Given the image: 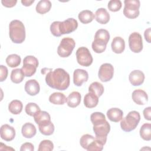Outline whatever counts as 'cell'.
Instances as JSON below:
<instances>
[{"label": "cell", "mask_w": 151, "mask_h": 151, "mask_svg": "<svg viewBox=\"0 0 151 151\" xmlns=\"http://www.w3.org/2000/svg\"><path fill=\"white\" fill-rule=\"evenodd\" d=\"M81 96L78 91L71 92L67 98V103L68 106L71 108L77 107L81 101Z\"/></svg>", "instance_id": "cell-21"}, {"label": "cell", "mask_w": 151, "mask_h": 151, "mask_svg": "<svg viewBox=\"0 0 151 151\" xmlns=\"http://www.w3.org/2000/svg\"><path fill=\"white\" fill-rule=\"evenodd\" d=\"M25 90L30 96L37 95L40 90V84L35 80L31 79L27 81L25 84Z\"/></svg>", "instance_id": "cell-16"}, {"label": "cell", "mask_w": 151, "mask_h": 151, "mask_svg": "<svg viewBox=\"0 0 151 151\" xmlns=\"http://www.w3.org/2000/svg\"><path fill=\"white\" fill-rule=\"evenodd\" d=\"M25 75L21 68H16L11 71V81L16 84L21 83L24 78Z\"/></svg>", "instance_id": "cell-28"}, {"label": "cell", "mask_w": 151, "mask_h": 151, "mask_svg": "<svg viewBox=\"0 0 151 151\" xmlns=\"http://www.w3.org/2000/svg\"><path fill=\"white\" fill-rule=\"evenodd\" d=\"M132 98L133 101L138 105H144L148 101L147 93L143 90L137 89L133 91Z\"/></svg>", "instance_id": "cell-14"}, {"label": "cell", "mask_w": 151, "mask_h": 151, "mask_svg": "<svg viewBox=\"0 0 151 151\" xmlns=\"http://www.w3.org/2000/svg\"><path fill=\"white\" fill-rule=\"evenodd\" d=\"M90 120L93 125L102 123L106 120L104 114L101 112H94L90 116Z\"/></svg>", "instance_id": "cell-36"}, {"label": "cell", "mask_w": 151, "mask_h": 151, "mask_svg": "<svg viewBox=\"0 0 151 151\" xmlns=\"http://www.w3.org/2000/svg\"><path fill=\"white\" fill-rule=\"evenodd\" d=\"M38 59L32 55L26 56L23 60V66L21 69L26 77H31L35 72L38 66Z\"/></svg>", "instance_id": "cell-7"}, {"label": "cell", "mask_w": 151, "mask_h": 151, "mask_svg": "<svg viewBox=\"0 0 151 151\" xmlns=\"http://www.w3.org/2000/svg\"><path fill=\"white\" fill-rule=\"evenodd\" d=\"M114 68L110 63L103 64L99 68L98 76L102 82H107L113 77Z\"/></svg>", "instance_id": "cell-10"}, {"label": "cell", "mask_w": 151, "mask_h": 151, "mask_svg": "<svg viewBox=\"0 0 151 151\" xmlns=\"http://www.w3.org/2000/svg\"><path fill=\"white\" fill-rule=\"evenodd\" d=\"M21 58L19 55L13 54L9 55L6 58V63L8 66L11 68L17 67L21 64Z\"/></svg>", "instance_id": "cell-31"}, {"label": "cell", "mask_w": 151, "mask_h": 151, "mask_svg": "<svg viewBox=\"0 0 151 151\" xmlns=\"http://www.w3.org/2000/svg\"><path fill=\"white\" fill-rule=\"evenodd\" d=\"M99 103V97L92 93H87L84 98V104L87 108H93L97 106Z\"/></svg>", "instance_id": "cell-23"}, {"label": "cell", "mask_w": 151, "mask_h": 151, "mask_svg": "<svg viewBox=\"0 0 151 151\" xmlns=\"http://www.w3.org/2000/svg\"><path fill=\"white\" fill-rule=\"evenodd\" d=\"M49 101L54 104L63 105L67 101L65 96L61 93L55 92L51 94L49 97Z\"/></svg>", "instance_id": "cell-24"}, {"label": "cell", "mask_w": 151, "mask_h": 151, "mask_svg": "<svg viewBox=\"0 0 151 151\" xmlns=\"http://www.w3.org/2000/svg\"><path fill=\"white\" fill-rule=\"evenodd\" d=\"M140 136L145 140H151V124L150 123L143 124L140 129Z\"/></svg>", "instance_id": "cell-30"}, {"label": "cell", "mask_w": 151, "mask_h": 151, "mask_svg": "<svg viewBox=\"0 0 151 151\" xmlns=\"http://www.w3.org/2000/svg\"><path fill=\"white\" fill-rule=\"evenodd\" d=\"M8 71L7 68L3 65H0V81L1 82H2L6 80L8 76Z\"/></svg>", "instance_id": "cell-40"}, {"label": "cell", "mask_w": 151, "mask_h": 151, "mask_svg": "<svg viewBox=\"0 0 151 151\" xmlns=\"http://www.w3.org/2000/svg\"><path fill=\"white\" fill-rule=\"evenodd\" d=\"M112 51L116 54L122 53L125 48V42L123 38L116 37L113 39L111 44Z\"/></svg>", "instance_id": "cell-17"}, {"label": "cell", "mask_w": 151, "mask_h": 151, "mask_svg": "<svg viewBox=\"0 0 151 151\" xmlns=\"http://www.w3.org/2000/svg\"><path fill=\"white\" fill-rule=\"evenodd\" d=\"M9 35L13 42H23L25 39V28L24 24L17 19L12 20L9 25Z\"/></svg>", "instance_id": "cell-3"}, {"label": "cell", "mask_w": 151, "mask_h": 151, "mask_svg": "<svg viewBox=\"0 0 151 151\" xmlns=\"http://www.w3.org/2000/svg\"><path fill=\"white\" fill-rule=\"evenodd\" d=\"M35 122L38 124L45 120H51V117L49 113L45 111H40L34 116Z\"/></svg>", "instance_id": "cell-34"}, {"label": "cell", "mask_w": 151, "mask_h": 151, "mask_svg": "<svg viewBox=\"0 0 151 151\" xmlns=\"http://www.w3.org/2000/svg\"><path fill=\"white\" fill-rule=\"evenodd\" d=\"M54 149V144L50 140H44L39 145L38 151H51Z\"/></svg>", "instance_id": "cell-38"}, {"label": "cell", "mask_w": 151, "mask_h": 151, "mask_svg": "<svg viewBox=\"0 0 151 151\" xmlns=\"http://www.w3.org/2000/svg\"><path fill=\"white\" fill-rule=\"evenodd\" d=\"M25 110L28 115L34 117L41 110L40 107L36 103H29L26 105Z\"/></svg>", "instance_id": "cell-35"}, {"label": "cell", "mask_w": 151, "mask_h": 151, "mask_svg": "<svg viewBox=\"0 0 151 151\" xmlns=\"http://www.w3.org/2000/svg\"><path fill=\"white\" fill-rule=\"evenodd\" d=\"M123 14L130 19H134L139 15V8L140 5L139 0H125Z\"/></svg>", "instance_id": "cell-5"}, {"label": "cell", "mask_w": 151, "mask_h": 151, "mask_svg": "<svg viewBox=\"0 0 151 151\" xmlns=\"http://www.w3.org/2000/svg\"><path fill=\"white\" fill-rule=\"evenodd\" d=\"M76 58L77 63L81 66L88 67L93 63V57L88 50L85 47L78 48L76 51Z\"/></svg>", "instance_id": "cell-8"}, {"label": "cell", "mask_w": 151, "mask_h": 151, "mask_svg": "<svg viewBox=\"0 0 151 151\" xmlns=\"http://www.w3.org/2000/svg\"><path fill=\"white\" fill-rule=\"evenodd\" d=\"M34 2V0H32V1H29V0H24L23 1V0H22L21 1V3L22 4V5L25 6H30Z\"/></svg>", "instance_id": "cell-45"}, {"label": "cell", "mask_w": 151, "mask_h": 151, "mask_svg": "<svg viewBox=\"0 0 151 151\" xmlns=\"http://www.w3.org/2000/svg\"><path fill=\"white\" fill-rule=\"evenodd\" d=\"M129 45L130 50L134 53H139L143 50L142 35L137 32L132 33L129 37Z\"/></svg>", "instance_id": "cell-9"}, {"label": "cell", "mask_w": 151, "mask_h": 151, "mask_svg": "<svg viewBox=\"0 0 151 151\" xmlns=\"http://www.w3.org/2000/svg\"><path fill=\"white\" fill-rule=\"evenodd\" d=\"M95 18L97 22L101 24H106L110 20V14L103 8H99L95 13Z\"/></svg>", "instance_id": "cell-19"}, {"label": "cell", "mask_w": 151, "mask_h": 151, "mask_svg": "<svg viewBox=\"0 0 151 151\" xmlns=\"http://www.w3.org/2000/svg\"><path fill=\"white\" fill-rule=\"evenodd\" d=\"M17 2L16 0H2L1 1V3L2 5L7 8H11L14 6Z\"/></svg>", "instance_id": "cell-42"}, {"label": "cell", "mask_w": 151, "mask_h": 151, "mask_svg": "<svg viewBox=\"0 0 151 151\" xmlns=\"http://www.w3.org/2000/svg\"><path fill=\"white\" fill-rule=\"evenodd\" d=\"M76 45L74 40L70 37L63 38L57 48V53L61 57H68L72 53Z\"/></svg>", "instance_id": "cell-6"}, {"label": "cell", "mask_w": 151, "mask_h": 151, "mask_svg": "<svg viewBox=\"0 0 151 151\" xmlns=\"http://www.w3.org/2000/svg\"><path fill=\"white\" fill-rule=\"evenodd\" d=\"M78 17L81 23L87 24L91 22L94 19L95 15L90 10H84L78 14Z\"/></svg>", "instance_id": "cell-25"}, {"label": "cell", "mask_w": 151, "mask_h": 151, "mask_svg": "<svg viewBox=\"0 0 151 151\" xmlns=\"http://www.w3.org/2000/svg\"><path fill=\"white\" fill-rule=\"evenodd\" d=\"M88 78L87 71L83 69H76L73 73V82L77 86H81L83 83L86 82Z\"/></svg>", "instance_id": "cell-13"}, {"label": "cell", "mask_w": 151, "mask_h": 151, "mask_svg": "<svg viewBox=\"0 0 151 151\" xmlns=\"http://www.w3.org/2000/svg\"><path fill=\"white\" fill-rule=\"evenodd\" d=\"M45 82L49 87L52 88L65 90L70 86V76L64 69L58 68L47 74Z\"/></svg>", "instance_id": "cell-1"}, {"label": "cell", "mask_w": 151, "mask_h": 151, "mask_svg": "<svg viewBox=\"0 0 151 151\" xmlns=\"http://www.w3.org/2000/svg\"><path fill=\"white\" fill-rule=\"evenodd\" d=\"M38 125L40 132L44 135L50 136L54 132V126L51 120L44 121Z\"/></svg>", "instance_id": "cell-18"}, {"label": "cell", "mask_w": 151, "mask_h": 151, "mask_svg": "<svg viewBox=\"0 0 151 151\" xmlns=\"http://www.w3.org/2000/svg\"><path fill=\"white\" fill-rule=\"evenodd\" d=\"M1 137L6 141L9 142L12 140L15 136V130L14 128L9 124H3L1 127Z\"/></svg>", "instance_id": "cell-12"}, {"label": "cell", "mask_w": 151, "mask_h": 151, "mask_svg": "<svg viewBox=\"0 0 151 151\" xmlns=\"http://www.w3.org/2000/svg\"><path fill=\"white\" fill-rule=\"evenodd\" d=\"M34 150V145L29 142H26L22 144L21 146V151H33Z\"/></svg>", "instance_id": "cell-41"}, {"label": "cell", "mask_w": 151, "mask_h": 151, "mask_svg": "<svg viewBox=\"0 0 151 151\" xmlns=\"http://www.w3.org/2000/svg\"><path fill=\"white\" fill-rule=\"evenodd\" d=\"M107 44L104 42L94 39L92 42L91 47L93 50L96 53H102L106 49Z\"/></svg>", "instance_id": "cell-33"}, {"label": "cell", "mask_w": 151, "mask_h": 151, "mask_svg": "<svg viewBox=\"0 0 151 151\" xmlns=\"http://www.w3.org/2000/svg\"><path fill=\"white\" fill-rule=\"evenodd\" d=\"M51 8V2L48 0H41L36 5V11L40 14H44L48 12Z\"/></svg>", "instance_id": "cell-26"}, {"label": "cell", "mask_w": 151, "mask_h": 151, "mask_svg": "<svg viewBox=\"0 0 151 151\" xmlns=\"http://www.w3.org/2000/svg\"><path fill=\"white\" fill-rule=\"evenodd\" d=\"M94 39L102 41L107 44L110 40V34L109 31L105 29H100L96 32Z\"/></svg>", "instance_id": "cell-32"}, {"label": "cell", "mask_w": 151, "mask_h": 151, "mask_svg": "<svg viewBox=\"0 0 151 151\" xmlns=\"http://www.w3.org/2000/svg\"><path fill=\"white\" fill-rule=\"evenodd\" d=\"M129 79L133 86H138L142 84L144 82L145 74L140 70H133L130 73Z\"/></svg>", "instance_id": "cell-15"}, {"label": "cell", "mask_w": 151, "mask_h": 151, "mask_svg": "<svg viewBox=\"0 0 151 151\" xmlns=\"http://www.w3.org/2000/svg\"><path fill=\"white\" fill-rule=\"evenodd\" d=\"M88 91L93 93L99 97L104 93V87L101 83L95 81L90 85L88 87Z\"/></svg>", "instance_id": "cell-29"}, {"label": "cell", "mask_w": 151, "mask_h": 151, "mask_svg": "<svg viewBox=\"0 0 151 151\" xmlns=\"http://www.w3.org/2000/svg\"><path fill=\"white\" fill-rule=\"evenodd\" d=\"M122 2L120 0H111L109 2L107 7L111 12H117L122 8Z\"/></svg>", "instance_id": "cell-39"}, {"label": "cell", "mask_w": 151, "mask_h": 151, "mask_svg": "<svg viewBox=\"0 0 151 151\" xmlns=\"http://www.w3.org/2000/svg\"><path fill=\"white\" fill-rule=\"evenodd\" d=\"M78 27L76 19L70 18L65 21H54L50 25V31L55 37H60L61 35L70 34L74 31Z\"/></svg>", "instance_id": "cell-2"}, {"label": "cell", "mask_w": 151, "mask_h": 151, "mask_svg": "<svg viewBox=\"0 0 151 151\" xmlns=\"http://www.w3.org/2000/svg\"><path fill=\"white\" fill-rule=\"evenodd\" d=\"M123 113L119 108H111L107 111L108 119L113 122H119L123 119Z\"/></svg>", "instance_id": "cell-20"}, {"label": "cell", "mask_w": 151, "mask_h": 151, "mask_svg": "<svg viewBox=\"0 0 151 151\" xmlns=\"http://www.w3.org/2000/svg\"><path fill=\"white\" fill-rule=\"evenodd\" d=\"M143 116L145 119L147 120H151V107H147L143 110Z\"/></svg>", "instance_id": "cell-43"}, {"label": "cell", "mask_w": 151, "mask_h": 151, "mask_svg": "<svg viewBox=\"0 0 151 151\" xmlns=\"http://www.w3.org/2000/svg\"><path fill=\"white\" fill-rule=\"evenodd\" d=\"M22 103L20 100H12L8 105V110L13 114H19L22 111Z\"/></svg>", "instance_id": "cell-27"}, {"label": "cell", "mask_w": 151, "mask_h": 151, "mask_svg": "<svg viewBox=\"0 0 151 151\" xmlns=\"http://www.w3.org/2000/svg\"><path fill=\"white\" fill-rule=\"evenodd\" d=\"M140 120V116L137 111H131L127 115L122 119L120 122V127L122 129L129 132L134 130Z\"/></svg>", "instance_id": "cell-4"}, {"label": "cell", "mask_w": 151, "mask_h": 151, "mask_svg": "<svg viewBox=\"0 0 151 151\" xmlns=\"http://www.w3.org/2000/svg\"><path fill=\"white\" fill-rule=\"evenodd\" d=\"M110 130V125L107 120L93 125V131L96 136L106 137L109 133Z\"/></svg>", "instance_id": "cell-11"}, {"label": "cell", "mask_w": 151, "mask_h": 151, "mask_svg": "<svg viewBox=\"0 0 151 151\" xmlns=\"http://www.w3.org/2000/svg\"><path fill=\"white\" fill-rule=\"evenodd\" d=\"M94 140V137L89 134H85L83 135L80 140V143L81 146L86 149L91 144V143Z\"/></svg>", "instance_id": "cell-37"}, {"label": "cell", "mask_w": 151, "mask_h": 151, "mask_svg": "<svg viewBox=\"0 0 151 151\" xmlns=\"http://www.w3.org/2000/svg\"><path fill=\"white\" fill-rule=\"evenodd\" d=\"M150 32H151L150 28H149L147 29H146L144 32L145 38L147 41V42L149 43H150Z\"/></svg>", "instance_id": "cell-44"}, {"label": "cell", "mask_w": 151, "mask_h": 151, "mask_svg": "<svg viewBox=\"0 0 151 151\" xmlns=\"http://www.w3.org/2000/svg\"><path fill=\"white\" fill-rule=\"evenodd\" d=\"M21 132L24 137L30 139L36 134L37 129L33 124L31 123H26L22 126Z\"/></svg>", "instance_id": "cell-22"}]
</instances>
